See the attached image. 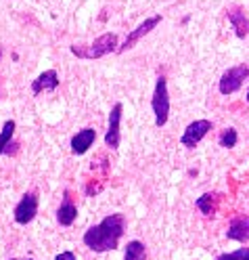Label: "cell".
Here are the masks:
<instances>
[{
    "label": "cell",
    "mask_w": 249,
    "mask_h": 260,
    "mask_svg": "<svg viewBox=\"0 0 249 260\" xmlns=\"http://www.w3.org/2000/svg\"><path fill=\"white\" fill-rule=\"evenodd\" d=\"M216 202H218V195L216 193H203L201 198H197L195 204L205 216H216Z\"/></svg>",
    "instance_id": "5bb4252c"
},
{
    "label": "cell",
    "mask_w": 249,
    "mask_h": 260,
    "mask_svg": "<svg viewBox=\"0 0 249 260\" xmlns=\"http://www.w3.org/2000/svg\"><path fill=\"white\" fill-rule=\"evenodd\" d=\"M113 51H118V36L115 34H103L90 46H78V44L72 46V53L76 57H82V59H101Z\"/></svg>",
    "instance_id": "7a4b0ae2"
},
{
    "label": "cell",
    "mask_w": 249,
    "mask_h": 260,
    "mask_svg": "<svg viewBox=\"0 0 249 260\" xmlns=\"http://www.w3.org/2000/svg\"><path fill=\"white\" fill-rule=\"evenodd\" d=\"M124 231H126V218L124 214L115 212L105 216L98 224L90 226L84 233V243L92 252H109L118 248Z\"/></svg>",
    "instance_id": "6da1fadb"
},
{
    "label": "cell",
    "mask_w": 249,
    "mask_h": 260,
    "mask_svg": "<svg viewBox=\"0 0 249 260\" xmlns=\"http://www.w3.org/2000/svg\"><path fill=\"white\" fill-rule=\"evenodd\" d=\"M11 260H17V258H11ZM27 260H31V258H27Z\"/></svg>",
    "instance_id": "603a6c76"
},
{
    "label": "cell",
    "mask_w": 249,
    "mask_h": 260,
    "mask_svg": "<svg viewBox=\"0 0 249 260\" xmlns=\"http://www.w3.org/2000/svg\"><path fill=\"white\" fill-rule=\"evenodd\" d=\"M57 86H59V74L55 70H46L31 82V92L40 94L44 90H55Z\"/></svg>",
    "instance_id": "7c38bea8"
},
{
    "label": "cell",
    "mask_w": 249,
    "mask_h": 260,
    "mask_svg": "<svg viewBox=\"0 0 249 260\" xmlns=\"http://www.w3.org/2000/svg\"><path fill=\"white\" fill-rule=\"evenodd\" d=\"M161 21V15H153V17H149V19H145L136 29H132L130 31V34H128V38H126V42L118 48V53H126L128 51V48H132V46H134L143 36H147L149 34V31H151V29H155L157 27V23Z\"/></svg>",
    "instance_id": "ba28073f"
},
{
    "label": "cell",
    "mask_w": 249,
    "mask_h": 260,
    "mask_svg": "<svg viewBox=\"0 0 249 260\" xmlns=\"http://www.w3.org/2000/svg\"><path fill=\"white\" fill-rule=\"evenodd\" d=\"M237 141H239V135H237L235 128H226L224 133L220 135V139H218L220 147H224V149H232L237 145Z\"/></svg>",
    "instance_id": "e0dca14e"
},
{
    "label": "cell",
    "mask_w": 249,
    "mask_h": 260,
    "mask_svg": "<svg viewBox=\"0 0 249 260\" xmlns=\"http://www.w3.org/2000/svg\"><path fill=\"white\" fill-rule=\"evenodd\" d=\"M247 103H249V90H247Z\"/></svg>",
    "instance_id": "7402d4cb"
},
{
    "label": "cell",
    "mask_w": 249,
    "mask_h": 260,
    "mask_svg": "<svg viewBox=\"0 0 249 260\" xmlns=\"http://www.w3.org/2000/svg\"><path fill=\"white\" fill-rule=\"evenodd\" d=\"M38 214V193L36 191H27L21 202L15 208V222L17 224H27L36 218Z\"/></svg>",
    "instance_id": "5b68a950"
},
{
    "label": "cell",
    "mask_w": 249,
    "mask_h": 260,
    "mask_svg": "<svg viewBox=\"0 0 249 260\" xmlns=\"http://www.w3.org/2000/svg\"><path fill=\"white\" fill-rule=\"evenodd\" d=\"M226 256H228V260H249V248H239Z\"/></svg>",
    "instance_id": "ac0fdd59"
},
{
    "label": "cell",
    "mask_w": 249,
    "mask_h": 260,
    "mask_svg": "<svg viewBox=\"0 0 249 260\" xmlns=\"http://www.w3.org/2000/svg\"><path fill=\"white\" fill-rule=\"evenodd\" d=\"M226 237L228 239H235V241H249V216L245 214H239L230 220L228 224V231H226Z\"/></svg>",
    "instance_id": "8fae6325"
},
{
    "label": "cell",
    "mask_w": 249,
    "mask_h": 260,
    "mask_svg": "<svg viewBox=\"0 0 249 260\" xmlns=\"http://www.w3.org/2000/svg\"><path fill=\"white\" fill-rule=\"evenodd\" d=\"M226 17H228L232 29H235L237 38H245V36L249 34V19H247V15L243 13L241 7H230V9H226Z\"/></svg>",
    "instance_id": "30bf717a"
},
{
    "label": "cell",
    "mask_w": 249,
    "mask_h": 260,
    "mask_svg": "<svg viewBox=\"0 0 249 260\" xmlns=\"http://www.w3.org/2000/svg\"><path fill=\"white\" fill-rule=\"evenodd\" d=\"M147 256V250H145V243L134 239V241H130L128 246H126V256L124 260H145Z\"/></svg>",
    "instance_id": "9a60e30c"
},
{
    "label": "cell",
    "mask_w": 249,
    "mask_h": 260,
    "mask_svg": "<svg viewBox=\"0 0 249 260\" xmlns=\"http://www.w3.org/2000/svg\"><path fill=\"white\" fill-rule=\"evenodd\" d=\"M76 218H78V208H76L74 202L69 200V193H65L63 204H61L59 210H57V222H59L61 226H69V224H74Z\"/></svg>",
    "instance_id": "4fadbf2b"
},
{
    "label": "cell",
    "mask_w": 249,
    "mask_h": 260,
    "mask_svg": "<svg viewBox=\"0 0 249 260\" xmlns=\"http://www.w3.org/2000/svg\"><path fill=\"white\" fill-rule=\"evenodd\" d=\"M209 130H211V122L209 120H195V122H191L187 126V130H185V135H182L180 143L185 145V147L193 149V147H197V145L201 143V139L209 133Z\"/></svg>",
    "instance_id": "8992f818"
},
{
    "label": "cell",
    "mask_w": 249,
    "mask_h": 260,
    "mask_svg": "<svg viewBox=\"0 0 249 260\" xmlns=\"http://www.w3.org/2000/svg\"><path fill=\"white\" fill-rule=\"evenodd\" d=\"M122 111H124L122 103H115L113 109H111V113H109V128H107V135H105V143H107V147H111V149H118L120 147V141H122V137H120Z\"/></svg>",
    "instance_id": "52a82bcc"
},
{
    "label": "cell",
    "mask_w": 249,
    "mask_h": 260,
    "mask_svg": "<svg viewBox=\"0 0 249 260\" xmlns=\"http://www.w3.org/2000/svg\"><path fill=\"white\" fill-rule=\"evenodd\" d=\"M151 107L155 113V124L161 128L168 124V116H170V94H168V80L163 76L157 78L155 82V90L151 96Z\"/></svg>",
    "instance_id": "3957f363"
},
{
    "label": "cell",
    "mask_w": 249,
    "mask_h": 260,
    "mask_svg": "<svg viewBox=\"0 0 249 260\" xmlns=\"http://www.w3.org/2000/svg\"><path fill=\"white\" fill-rule=\"evenodd\" d=\"M15 126H17V124H15L13 120H7L5 126H3V130H0V155H3L7 151V147L11 145L13 135H15Z\"/></svg>",
    "instance_id": "2e32d148"
},
{
    "label": "cell",
    "mask_w": 249,
    "mask_h": 260,
    "mask_svg": "<svg viewBox=\"0 0 249 260\" xmlns=\"http://www.w3.org/2000/svg\"><path fill=\"white\" fill-rule=\"evenodd\" d=\"M216 260H228V256H226V254H220V256L216 258Z\"/></svg>",
    "instance_id": "ffe728a7"
},
{
    "label": "cell",
    "mask_w": 249,
    "mask_h": 260,
    "mask_svg": "<svg viewBox=\"0 0 249 260\" xmlns=\"http://www.w3.org/2000/svg\"><path fill=\"white\" fill-rule=\"evenodd\" d=\"M55 260H78V258H76L74 252H61V254L55 256Z\"/></svg>",
    "instance_id": "d6986e66"
},
{
    "label": "cell",
    "mask_w": 249,
    "mask_h": 260,
    "mask_svg": "<svg viewBox=\"0 0 249 260\" xmlns=\"http://www.w3.org/2000/svg\"><path fill=\"white\" fill-rule=\"evenodd\" d=\"M94 141H96V130L94 128H82V130H78V135L72 137V153L74 155H84L92 147Z\"/></svg>",
    "instance_id": "9c48e42d"
},
{
    "label": "cell",
    "mask_w": 249,
    "mask_h": 260,
    "mask_svg": "<svg viewBox=\"0 0 249 260\" xmlns=\"http://www.w3.org/2000/svg\"><path fill=\"white\" fill-rule=\"evenodd\" d=\"M0 57H3V46H0Z\"/></svg>",
    "instance_id": "44dd1931"
},
{
    "label": "cell",
    "mask_w": 249,
    "mask_h": 260,
    "mask_svg": "<svg viewBox=\"0 0 249 260\" xmlns=\"http://www.w3.org/2000/svg\"><path fill=\"white\" fill-rule=\"evenodd\" d=\"M247 76H249V68H247V65H237V68L226 70L222 74V78H220V84H218L220 92L222 94H235L243 86Z\"/></svg>",
    "instance_id": "277c9868"
}]
</instances>
